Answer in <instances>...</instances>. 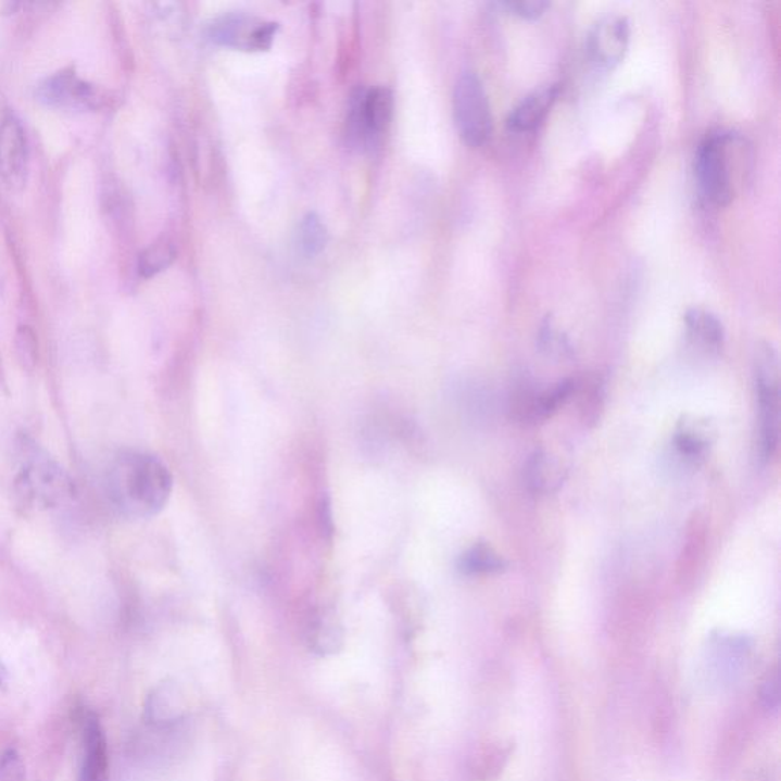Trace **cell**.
<instances>
[{"label":"cell","mask_w":781,"mask_h":781,"mask_svg":"<svg viewBox=\"0 0 781 781\" xmlns=\"http://www.w3.org/2000/svg\"><path fill=\"white\" fill-rule=\"evenodd\" d=\"M172 490L168 467L158 456L144 452H124L109 469V500L126 518L158 515L167 505Z\"/></svg>","instance_id":"cell-1"},{"label":"cell","mask_w":781,"mask_h":781,"mask_svg":"<svg viewBox=\"0 0 781 781\" xmlns=\"http://www.w3.org/2000/svg\"><path fill=\"white\" fill-rule=\"evenodd\" d=\"M745 158V142L739 136L726 131L707 136L694 164L702 198L715 206L731 203L738 190V177H742L735 169L742 168Z\"/></svg>","instance_id":"cell-2"},{"label":"cell","mask_w":781,"mask_h":781,"mask_svg":"<svg viewBox=\"0 0 781 781\" xmlns=\"http://www.w3.org/2000/svg\"><path fill=\"white\" fill-rule=\"evenodd\" d=\"M18 504L26 511H48L74 496V484L66 471L47 455H34L22 467L14 482Z\"/></svg>","instance_id":"cell-3"},{"label":"cell","mask_w":781,"mask_h":781,"mask_svg":"<svg viewBox=\"0 0 781 781\" xmlns=\"http://www.w3.org/2000/svg\"><path fill=\"white\" fill-rule=\"evenodd\" d=\"M758 399V448L761 458L771 459L780 437V368L779 356L769 343L758 347L756 354Z\"/></svg>","instance_id":"cell-4"},{"label":"cell","mask_w":781,"mask_h":781,"mask_svg":"<svg viewBox=\"0 0 781 781\" xmlns=\"http://www.w3.org/2000/svg\"><path fill=\"white\" fill-rule=\"evenodd\" d=\"M455 123L463 141L481 147L493 131L492 111L484 85L475 73H464L456 81L454 92Z\"/></svg>","instance_id":"cell-5"},{"label":"cell","mask_w":781,"mask_h":781,"mask_svg":"<svg viewBox=\"0 0 781 781\" xmlns=\"http://www.w3.org/2000/svg\"><path fill=\"white\" fill-rule=\"evenodd\" d=\"M394 98L388 88L361 90L351 100L349 136L360 149H371L380 141L392 118Z\"/></svg>","instance_id":"cell-6"},{"label":"cell","mask_w":781,"mask_h":781,"mask_svg":"<svg viewBox=\"0 0 781 781\" xmlns=\"http://www.w3.org/2000/svg\"><path fill=\"white\" fill-rule=\"evenodd\" d=\"M575 385L576 380L568 379L551 390H536L533 385L520 383L512 395L513 418L524 425L545 421L575 394Z\"/></svg>","instance_id":"cell-7"},{"label":"cell","mask_w":781,"mask_h":781,"mask_svg":"<svg viewBox=\"0 0 781 781\" xmlns=\"http://www.w3.org/2000/svg\"><path fill=\"white\" fill-rule=\"evenodd\" d=\"M277 24H264L243 14H229L210 26V39L222 47L263 51L274 41Z\"/></svg>","instance_id":"cell-8"},{"label":"cell","mask_w":781,"mask_h":781,"mask_svg":"<svg viewBox=\"0 0 781 781\" xmlns=\"http://www.w3.org/2000/svg\"><path fill=\"white\" fill-rule=\"evenodd\" d=\"M37 97L51 108L86 111L104 105V93L90 83L81 80L74 71H62L49 77L39 86Z\"/></svg>","instance_id":"cell-9"},{"label":"cell","mask_w":781,"mask_h":781,"mask_svg":"<svg viewBox=\"0 0 781 781\" xmlns=\"http://www.w3.org/2000/svg\"><path fill=\"white\" fill-rule=\"evenodd\" d=\"M630 41V25L626 17L613 14L600 18L588 34L587 49L592 62L603 70H614L625 59Z\"/></svg>","instance_id":"cell-10"},{"label":"cell","mask_w":781,"mask_h":781,"mask_svg":"<svg viewBox=\"0 0 781 781\" xmlns=\"http://www.w3.org/2000/svg\"><path fill=\"white\" fill-rule=\"evenodd\" d=\"M28 172V144L21 123L7 116L0 123V176L11 188L24 187Z\"/></svg>","instance_id":"cell-11"},{"label":"cell","mask_w":781,"mask_h":781,"mask_svg":"<svg viewBox=\"0 0 781 781\" xmlns=\"http://www.w3.org/2000/svg\"><path fill=\"white\" fill-rule=\"evenodd\" d=\"M558 85L542 86L533 90L508 115L507 127L516 134H526L541 126L557 101Z\"/></svg>","instance_id":"cell-12"},{"label":"cell","mask_w":781,"mask_h":781,"mask_svg":"<svg viewBox=\"0 0 781 781\" xmlns=\"http://www.w3.org/2000/svg\"><path fill=\"white\" fill-rule=\"evenodd\" d=\"M108 742H105L100 720L92 715L85 720L80 780L78 781H104L108 777Z\"/></svg>","instance_id":"cell-13"},{"label":"cell","mask_w":781,"mask_h":781,"mask_svg":"<svg viewBox=\"0 0 781 781\" xmlns=\"http://www.w3.org/2000/svg\"><path fill=\"white\" fill-rule=\"evenodd\" d=\"M565 479V469L556 456L546 451H536L528 456L524 467V481L531 493L549 494L557 490Z\"/></svg>","instance_id":"cell-14"},{"label":"cell","mask_w":781,"mask_h":781,"mask_svg":"<svg viewBox=\"0 0 781 781\" xmlns=\"http://www.w3.org/2000/svg\"><path fill=\"white\" fill-rule=\"evenodd\" d=\"M716 429L707 418L686 415L678 423L675 444L686 458H700L715 443Z\"/></svg>","instance_id":"cell-15"},{"label":"cell","mask_w":781,"mask_h":781,"mask_svg":"<svg viewBox=\"0 0 781 781\" xmlns=\"http://www.w3.org/2000/svg\"><path fill=\"white\" fill-rule=\"evenodd\" d=\"M187 702L182 690L173 682H165L153 690L147 701V718L154 726H169L185 715Z\"/></svg>","instance_id":"cell-16"},{"label":"cell","mask_w":781,"mask_h":781,"mask_svg":"<svg viewBox=\"0 0 781 781\" xmlns=\"http://www.w3.org/2000/svg\"><path fill=\"white\" fill-rule=\"evenodd\" d=\"M686 336L694 345L700 349L715 353L722 349L726 341V331L718 316L704 308H690L685 313Z\"/></svg>","instance_id":"cell-17"},{"label":"cell","mask_w":781,"mask_h":781,"mask_svg":"<svg viewBox=\"0 0 781 781\" xmlns=\"http://www.w3.org/2000/svg\"><path fill=\"white\" fill-rule=\"evenodd\" d=\"M458 568L466 576L497 575L507 568V562L489 543L478 542L464 551Z\"/></svg>","instance_id":"cell-18"},{"label":"cell","mask_w":781,"mask_h":781,"mask_svg":"<svg viewBox=\"0 0 781 781\" xmlns=\"http://www.w3.org/2000/svg\"><path fill=\"white\" fill-rule=\"evenodd\" d=\"M328 234L326 225L315 213L307 214L300 225V248L305 256L313 259L326 248Z\"/></svg>","instance_id":"cell-19"},{"label":"cell","mask_w":781,"mask_h":781,"mask_svg":"<svg viewBox=\"0 0 781 781\" xmlns=\"http://www.w3.org/2000/svg\"><path fill=\"white\" fill-rule=\"evenodd\" d=\"M176 256L175 244L168 239H162L152 244L139 259V272L142 277H153L167 269Z\"/></svg>","instance_id":"cell-20"},{"label":"cell","mask_w":781,"mask_h":781,"mask_svg":"<svg viewBox=\"0 0 781 781\" xmlns=\"http://www.w3.org/2000/svg\"><path fill=\"white\" fill-rule=\"evenodd\" d=\"M575 392L580 398L583 420L587 423L597 420L603 406V383L600 379H583L580 383L576 382Z\"/></svg>","instance_id":"cell-21"},{"label":"cell","mask_w":781,"mask_h":781,"mask_svg":"<svg viewBox=\"0 0 781 781\" xmlns=\"http://www.w3.org/2000/svg\"><path fill=\"white\" fill-rule=\"evenodd\" d=\"M312 643L319 654H333L342 643L341 629L331 618H319L313 629Z\"/></svg>","instance_id":"cell-22"},{"label":"cell","mask_w":781,"mask_h":781,"mask_svg":"<svg viewBox=\"0 0 781 781\" xmlns=\"http://www.w3.org/2000/svg\"><path fill=\"white\" fill-rule=\"evenodd\" d=\"M25 766L17 751L9 749L0 756V781H24Z\"/></svg>","instance_id":"cell-23"},{"label":"cell","mask_w":781,"mask_h":781,"mask_svg":"<svg viewBox=\"0 0 781 781\" xmlns=\"http://www.w3.org/2000/svg\"><path fill=\"white\" fill-rule=\"evenodd\" d=\"M503 7L515 16L538 18L550 9V3L543 0H520V2H504Z\"/></svg>","instance_id":"cell-24"},{"label":"cell","mask_w":781,"mask_h":781,"mask_svg":"<svg viewBox=\"0 0 781 781\" xmlns=\"http://www.w3.org/2000/svg\"><path fill=\"white\" fill-rule=\"evenodd\" d=\"M761 701H764L765 707L768 709H777L780 702V686L779 677L773 673L772 677L768 678L765 682L764 690H761Z\"/></svg>","instance_id":"cell-25"},{"label":"cell","mask_w":781,"mask_h":781,"mask_svg":"<svg viewBox=\"0 0 781 781\" xmlns=\"http://www.w3.org/2000/svg\"><path fill=\"white\" fill-rule=\"evenodd\" d=\"M7 682H9V670H7V667L0 662V686H5Z\"/></svg>","instance_id":"cell-26"}]
</instances>
